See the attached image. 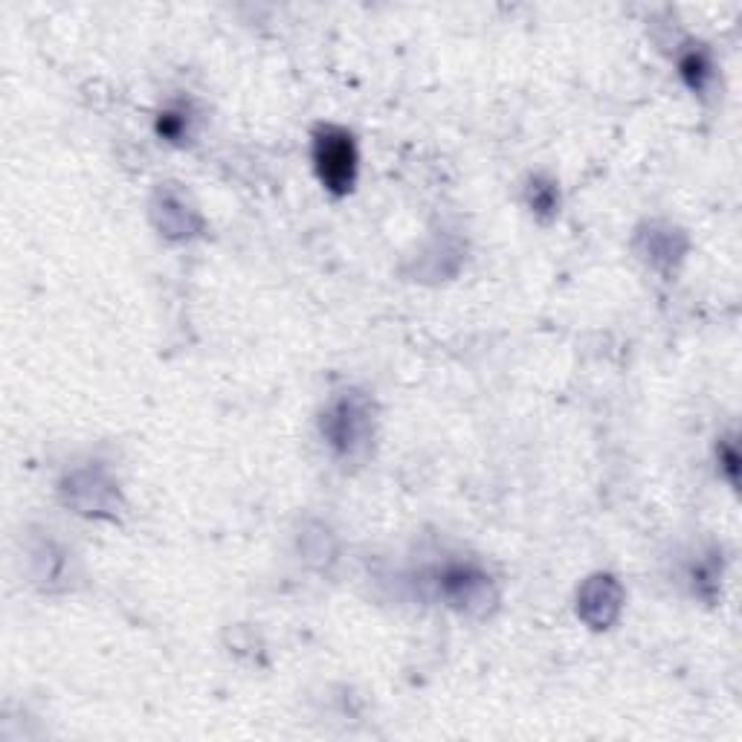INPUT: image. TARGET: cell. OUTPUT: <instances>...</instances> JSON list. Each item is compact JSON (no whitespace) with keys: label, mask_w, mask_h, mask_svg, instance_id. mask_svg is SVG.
Here are the masks:
<instances>
[{"label":"cell","mask_w":742,"mask_h":742,"mask_svg":"<svg viewBox=\"0 0 742 742\" xmlns=\"http://www.w3.org/2000/svg\"><path fill=\"white\" fill-rule=\"evenodd\" d=\"M316 175L333 195H346L357 177V148L340 128H322L314 139Z\"/></svg>","instance_id":"6da1fadb"},{"label":"cell","mask_w":742,"mask_h":742,"mask_svg":"<svg viewBox=\"0 0 742 742\" xmlns=\"http://www.w3.org/2000/svg\"><path fill=\"white\" fill-rule=\"evenodd\" d=\"M365 410L360 403H354V401H340L333 410L328 412L325 418V424H322V429L328 433L331 438V444L340 449V453H354L360 444H363V438H365V429H369V421H365Z\"/></svg>","instance_id":"7a4b0ae2"},{"label":"cell","mask_w":742,"mask_h":742,"mask_svg":"<svg viewBox=\"0 0 742 742\" xmlns=\"http://www.w3.org/2000/svg\"><path fill=\"white\" fill-rule=\"evenodd\" d=\"M441 586H444V595L453 600H476L479 589L485 586V574H479L473 566H453L441 574Z\"/></svg>","instance_id":"3957f363"},{"label":"cell","mask_w":742,"mask_h":742,"mask_svg":"<svg viewBox=\"0 0 742 742\" xmlns=\"http://www.w3.org/2000/svg\"><path fill=\"white\" fill-rule=\"evenodd\" d=\"M707 73H711V64H707L705 52H691L687 59H682V76L691 82V88H702Z\"/></svg>","instance_id":"277c9868"},{"label":"cell","mask_w":742,"mask_h":742,"mask_svg":"<svg viewBox=\"0 0 742 742\" xmlns=\"http://www.w3.org/2000/svg\"><path fill=\"white\" fill-rule=\"evenodd\" d=\"M160 134L163 137H168V139H175L177 134H180V128H183V120L177 113H171V111H166L163 116H160Z\"/></svg>","instance_id":"5b68a950"},{"label":"cell","mask_w":742,"mask_h":742,"mask_svg":"<svg viewBox=\"0 0 742 742\" xmlns=\"http://www.w3.org/2000/svg\"><path fill=\"white\" fill-rule=\"evenodd\" d=\"M737 449H734V444H725V449H722V470H725V476H728V481L730 485H737Z\"/></svg>","instance_id":"8992f818"}]
</instances>
